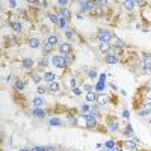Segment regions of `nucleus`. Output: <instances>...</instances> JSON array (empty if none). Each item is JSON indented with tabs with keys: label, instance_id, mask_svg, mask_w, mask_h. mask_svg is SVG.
<instances>
[{
	"label": "nucleus",
	"instance_id": "obj_1",
	"mask_svg": "<svg viewBox=\"0 0 151 151\" xmlns=\"http://www.w3.org/2000/svg\"><path fill=\"white\" fill-rule=\"evenodd\" d=\"M104 122H106V132H109L112 134H118V133L122 132L121 124H119V121H118L116 116H107Z\"/></svg>",
	"mask_w": 151,
	"mask_h": 151
},
{
	"label": "nucleus",
	"instance_id": "obj_2",
	"mask_svg": "<svg viewBox=\"0 0 151 151\" xmlns=\"http://www.w3.org/2000/svg\"><path fill=\"white\" fill-rule=\"evenodd\" d=\"M95 38L98 40V42H110L112 44V41L115 40V33H113L112 30H109V29H106V27H100L98 30H97V33H95Z\"/></svg>",
	"mask_w": 151,
	"mask_h": 151
},
{
	"label": "nucleus",
	"instance_id": "obj_3",
	"mask_svg": "<svg viewBox=\"0 0 151 151\" xmlns=\"http://www.w3.org/2000/svg\"><path fill=\"white\" fill-rule=\"evenodd\" d=\"M9 27H11V30L14 32L15 35H23L24 32H26L23 21H21L18 17H15V15L11 17V20H9Z\"/></svg>",
	"mask_w": 151,
	"mask_h": 151
},
{
	"label": "nucleus",
	"instance_id": "obj_4",
	"mask_svg": "<svg viewBox=\"0 0 151 151\" xmlns=\"http://www.w3.org/2000/svg\"><path fill=\"white\" fill-rule=\"evenodd\" d=\"M21 68H23L24 71H27L29 74L33 73L35 68H36V60H35L33 58H29V56L23 58V59H21Z\"/></svg>",
	"mask_w": 151,
	"mask_h": 151
},
{
	"label": "nucleus",
	"instance_id": "obj_5",
	"mask_svg": "<svg viewBox=\"0 0 151 151\" xmlns=\"http://www.w3.org/2000/svg\"><path fill=\"white\" fill-rule=\"evenodd\" d=\"M52 67L56 68V70H65L67 65H65V59H64V55H53L52 56Z\"/></svg>",
	"mask_w": 151,
	"mask_h": 151
},
{
	"label": "nucleus",
	"instance_id": "obj_6",
	"mask_svg": "<svg viewBox=\"0 0 151 151\" xmlns=\"http://www.w3.org/2000/svg\"><path fill=\"white\" fill-rule=\"evenodd\" d=\"M77 8H79L80 14H85V12H94L95 11L94 2H88V0H80V2H77Z\"/></svg>",
	"mask_w": 151,
	"mask_h": 151
},
{
	"label": "nucleus",
	"instance_id": "obj_7",
	"mask_svg": "<svg viewBox=\"0 0 151 151\" xmlns=\"http://www.w3.org/2000/svg\"><path fill=\"white\" fill-rule=\"evenodd\" d=\"M55 12L59 14L62 18L67 20V21H71V18H73V12H71L70 8H58V6H55Z\"/></svg>",
	"mask_w": 151,
	"mask_h": 151
},
{
	"label": "nucleus",
	"instance_id": "obj_8",
	"mask_svg": "<svg viewBox=\"0 0 151 151\" xmlns=\"http://www.w3.org/2000/svg\"><path fill=\"white\" fill-rule=\"evenodd\" d=\"M47 115H48V113H47V110L44 107H32V116L33 118L44 121L47 118Z\"/></svg>",
	"mask_w": 151,
	"mask_h": 151
},
{
	"label": "nucleus",
	"instance_id": "obj_9",
	"mask_svg": "<svg viewBox=\"0 0 151 151\" xmlns=\"http://www.w3.org/2000/svg\"><path fill=\"white\" fill-rule=\"evenodd\" d=\"M119 60H121V56L116 55L115 52H110V53H107L104 56V62H106L107 65H116Z\"/></svg>",
	"mask_w": 151,
	"mask_h": 151
},
{
	"label": "nucleus",
	"instance_id": "obj_10",
	"mask_svg": "<svg viewBox=\"0 0 151 151\" xmlns=\"http://www.w3.org/2000/svg\"><path fill=\"white\" fill-rule=\"evenodd\" d=\"M27 47L32 50H38L42 47V41L38 36H30V38H27Z\"/></svg>",
	"mask_w": 151,
	"mask_h": 151
},
{
	"label": "nucleus",
	"instance_id": "obj_11",
	"mask_svg": "<svg viewBox=\"0 0 151 151\" xmlns=\"http://www.w3.org/2000/svg\"><path fill=\"white\" fill-rule=\"evenodd\" d=\"M121 147H122L124 151H139V148H141L139 145L134 144V142H132L130 139H124L122 144H121Z\"/></svg>",
	"mask_w": 151,
	"mask_h": 151
},
{
	"label": "nucleus",
	"instance_id": "obj_12",
	"mask_svg": "<svg viewBox=\"0 0 151 151\" xmlns=\"http://www.w3.org/2000/svg\"><path fill=\"white\" fill-rule=\"evenodd\" d=\"M59 50V53L60 55H68V53H73V44L68 42V41H62L58 47Z\"/></svg>",
	"mask_w": 151,
	"mask_h": 151
},
{
	"label": "nucleus",
	"instance_id": "obj_13",
	"mask_svg": "<svg viewBox=\"0 0 151 151\" xmlns=\"http://www.w3.org/2000/svg\"><path fill=\"white\" fill-rule=\"evenodd\" d=\"M42 74H44V73H40V71L30 73V82H32L33 85H36V86H40L41 82H44V76H42Z\"/></svg>",
	"mask_w": 151,
	"mask_h": 151
},
{
	"label": "nucleus",
	"instance_id": "obj_14",
	"mask_svg": "<svg viewBox=\"0 0 151 151\" xmlns=\"http://www.w3.org/2000/svg\"><path fill=\"white\" fill-rule=\"evenodd\" d=\"M50 64H52V58L50 56H41V59L36 62V68L38 70H45Z\"/></svg>",
	"mask_w": 151,
	"mask_h": 151
},
{
	"label": "nucleus",
	"instance_id": "obj_15",
	"mask_svg": "<svg viewBox=\"0 0 151 151\" xmlns=\"http://www.w3.org/2000/svg\"><path fill=\"white\" fill-rule=\"evenodd\" d=\"M41 48H42V56H50V58L53 56L52 53H53L55 50H56V47H53L52 44H48L45 40L42 41V47H41Z\"/></svg>",
	"mask_w": 151,
	"mask_h": 151
},
{
	"label": "nucleus",
	"instance_id": "obj_16",
	"mask_svg": "<svg viewBox=\"0 0 151 151\" xmlns=\"http://www.w3.org/2000/svg\"><path fill=\"white\" fill-rule=\"evenodd\" d=\"M107 86H109L107 82H100V80H97V82L94 83V91H95L97 94H106Z\"/></svg>",
	"mask_w": 151,
	"mask_h": 151
},
{
	"label": "nucleus",
	"instance_id": "obj_17",
	"mask_svg": "<svg viewBox=\"0 0 151 151\" xmlns=\"http://www.w3.org/2000/svg\"><path fill=\"white\" fill-rule=\"evenodd\" d=\"M12 88H14L15 92H24L26 91V80L24 79H17L14 82V85H12Z\"/></svg>",
	"mask_w": 151,
	"mask_h": 151
},
{
	"label": "nucleus",
	"instance_id": "obj_18",
	"mask_svg": "<svg viewBox=\"0 0 151 151\" xmlns=\"http://www.w3.org/2000/svg\"><path fill=\"white\" fill-rule=\"evenodd\" d=\"M47 18H48L50 23H52L53 26H56V27H59V24H60V21H62V17H60L59 14H56V12H48Z\"/></svg>",
	"mask_w": 151,
	"mask_h": 151
},
{
	"label": "nucleus",
	"instance_id": "obj_19",
	"mask_svg": "<svg viewBox=\"0 0 151 151\" xmlns=\"http://www.w3.org/2000/svg\"><path fill=\"white\" fill-rule=\"evenodd\" d=\"M45 41H47L48 44H52L53 47H59V44L62 42L58 33H50V35H48V36L45 38Z\"/></svg>",
	"mask_w": 151,
	"mask_h": 151
},
{
	"label": "nucleus",
	"instance_id": "obj_20",
	"mask_svg": "<svg viewBox=\"0 0 151 151\" xmlns=\"http://www.w3.org/2000/svg\"><path fill=\"white\" fill-rule=\"evenodd\" d=\"M110 101L112 100L107 94H98V97H97V104L98 106H109Z\"/></svg>",
	"mask_w": 151,
	"mask_h": 151
},
{
	"label": "nucleus",
	"instance_id": "obj_21",
	"mask_svg": "<svg viewBox=\"0 0 151 151\" xmlns=\"http://www.w3.org/2000/svg\"><path fill=\"white\" fill-rule=\"evenodd\" d=\"M47 88H48V91L52 92V94H59L60 89H62V85H60V82L55 80V82H52V83H48Z\"/></svg>",
	"mask_w": 151,
	"mask_h": 151
},
{
	"label": "nucleus",
	"instance_id": "obj_22",
	"mask_svg": "<svg viewBox=\"0 0 151 151\" xmlns=\"http://www.w3.org/2000/svg\"><path fill=\"white\" fill-rule=\"evenodd\" d=\"M122 8L127 12H133L137 8V2L136 0H125V2H122Z\"/></svg>",
	"mask_w": 151,
	"mask_h": 151
},
{
	"label": "nucleus",
	"instance_id": "obj_23",
	"mask_svg": "<svg viewBox=\"0 0 151 151\" xmlns=\"http://www.w3.org/2000/svg\"><path fill=\"white\" fill-rule=\"evenodd\" d=\"M48 125L50 127H62V125H64V121H62L59 116H50L48 118Z\"/></svg>",
	"mask_w": 151,
	"mask_h": 151
},
{
	"label": "nucleus",
	"instance_id": "obj_24",
	"mask_svg": "<svg viewBox=\"0 0 151 151\" xmlns=\"http://www.w3.org/2000/svg\"><path fill=\"white\" fill-rule=\"evenodd\" d=\"M141 62L145 67H151V53L150 52H142L141 53Z\"/></svg>",
	"mask_w": 151,
	"mask_h": 151
},
{
	"label": "nucleus",
	"instance_id": "obj_25",
	"mask_svg": "<svg viewBox=\"0 0 151 151\" xmlns=\"http://www.w3.org/2000/svg\"><path fill=\"white\" fill-rule=\"evenodd\" d=\"M98 50L101 52V55H107V53H110L112 52V44L110 42H100V45H98Z\"/></svg>",
	"mask_w": 151,
	"mask_h": 151
},
{
	"label": "nucleus",
	"instance_id": "obj_26",
	"mask_svg": "<svg viewBox=\"0 0 151 151\" xmlns=\"http://www.w3.org/2000/svg\"><path fill=\"white\" fill-rule=\"evenodd\" d=\"M64 35H65V38H67V41L73 44V42H74V40H76V35H77V33H76V29L68 27V29L64 32Z\"/></svg>",
	"mask_w": 151,
	"mask_h": 151
},
{
	"label": "nucleus",
	"instance_id": "obj_27",
	"mask_svg": "<svg viewBox=\"0 0 151 151\" xmlns=\"http://www.w3.org/2000/svg\"><path fill=\"white\" fill-rule=\"evenodd\" d=\"M121 134L127 139L129 136H132V134H134V130H133V127H132V124L130 122H127L124 125V129H122V132H121Z\"/></svg>",
	"mask_w": 151,
	"mask_h": 151
},
{
	"label": "nucleus",
	"instance_id": "obj_28",
	"mask_svg": "<svg viewBox=\"0 0 151 151\" xmlns=\"http://www.w3.org/2000/svg\"><path fill=\"white\" fill-rule=\"evenodd\" d=\"M44 82L48 85V83H52V82H55V80H58V77H56V74L53 73V71H44Z\"/></svg>",
	"mask_w": 151,
	"mask_h": 151
},
{
	"label": "nucleus",
	"instance_id": "obj_29",
	"mask_svg": "<svg viewBox=\"0 0 151 151\" xmlns=\"http://www.w3.org/2000/svg\"><path fill=\"white\" fill-rule=\"evenodd\" d=\"M64 59H65V65H67V68L73 67V64L76 62V55H74V52H73V53H68V55H64Z\"/></svg>",
	"mask_w": 151,
	"mask_h": 151
},
{
	"label": "nucleus",
	"instance_id": "obj_30",
	"mask_svg": "<svg viewBox=\"0 0 151 151\" xmlns=\"http://www.w3.org/2000/svg\"><path fill=\"white\" fill-rule=\"evenodd\" d=\"M97 97H98V94H97L95 91H92V92H86V95H85L86 101H88V103H91V104H97Z\"/></svg>",
	"mask_w": 151,
	"mask_h": 151
},
{
	"label": "nucleus",
	"instance_id": "obj_31",
	"mask_svg": "<svg viewBox=\"0 0 151 151\" xmlns=\"http://www.w3.org/2000/svg\"><path fill=\"white\" fill-rule=\"evenodd\" d=\"M44 98L42 97H40V95H35L33 98H32V104H33V107H44Z\"/></svg>",
	"mask_w": 151,
	"mask_h": 151
},
{
	"label": "nucleus",
	"instance_id": "obj_32",
	"mask_svg": "<svg viewBox=\"0 0 151 151\" xmlns=\"http://www.w3.org/2000/svg\"><path fill=\"white\" fill-rule=\"evenodd\" d=\"M5 45H9V47H14V45H18V38L15 36H5Z\"/></svg>",
	"mask_w": 151,
	"mask_h": 151
},
{
	"label": "nucleus",
	"instance_id": "obj_33",
	"mask_svg": "<svg viewBox=\"0 0 151 151\" xmlns=\"http://www.w3.org/2000/svg\"><path fill=\"white\" fill-rule=\"evenodd\" d=\"M103 145H104V148H107V150H113V148L118 147V142H116V139H107Z\"/></svg>",
	"mask_w": 151,
	"mask_h": 151
},
{
	"label": "nucleus",
	"instance_id": "obj_34",
	"mask_svg": "<svg viewBox=\"0 0 151 151\" xmlns=\"http://www.w3.org/2000/svg\"><path fill=\"white\" fill-rule=\"evenodd\" d=\"M48 92H50V91H48L47 86H41V85H40V86L36 88V95H40V97H44V95H47Z\"/></svg>",
	"mask_w": 151,
	"mask_h": 151
},
{
	"label": "nucleus",
	"instance_id": "obj_35",
	"mask_svg": "<svg viewBox=\"0 0 151 151\" xmlns=\"http://www.w3.org/2000/svg\"><path fill=\"white\" fill-rule=\"evenodd\" d=\"M86 74H88V77H89L91 80H95V82H97V80H98V77H100V76H98V73H97L94 68H89Z\"/></svg>",
	"mask_w": 151,
	"mask_h": 151
},
{
	"label": "nucleus",
	"instance_id": "obj_36",
	"mask_svg": "<svg viewBox=\"0 0 151 151\" xmlns=\"http://www.w3.org/2000/svg\"><path fill=\"white\" fill-rule=\"evenodd\" d=\"M91 109H92V104L86 101V103H83V104L80 106V109H79V110H80L82 113H88V112H91Z\"/></svg>",
	"mask_w": 151,
	"mask_h": 151
},
{
	"label": "nucleus",
	"instance_id": "obj_37",
	"mask_svg": "<svg viewBox=\"0 0 151 151\" xmlns=\"http://www.w3.org/2000/svg\"><path fill=\"white\" fill-rule=\"evenodd\" d=\"M55 5L58 8H68L71 5V2H70V0H58V2H55Z\"/></svg>",
	"mask_w": 151,
	"mask_h": 151
},
{
	"label": "nucleus",
	"instance_id": "obj_38",
	"mask_svg": "<svg viewBox=\"0 0 151 151\" xmlns=\"http://www.w3.org/2000/svg\"><path fill=\"white\" fill-rule=\"evenodd\" d=\"M122 118L125 119V121H127V122H130V110L127 109V107H122Z\"/></svg>",
	"mask_w": 151,
	"mask_h": 151
},
{
	"label": "nucleus",
	"instance_id": "obj_39",
	"mask_svg": "<svg viewBox=\"0 0 151 151\" xmlns=\"http://www.w3.org/2000/svg\"><path fill=\"white\" fill-rule=\"evenodd\" d=\"M6 5H8V8H9V9H17V6H18V2H15V0H8V2H6Z\"/></svg>",
	"mask_w": 151,
	"mask_h": 151
},
{
	"label": "nucleus",
	"instance_id": "obj_40",
	"mask_svg": "<svg viewBox=\"0 0 151 151\" xmlns=\"http://www.w3.org/2000/svg\"><path fill=\"white\" fill-rule=\"evenodd\" d=\"M83 91H86V92H92L94 91V85H89V83H83Z\"/></svg>",
	"mask_w": 151,
	"mask_h": 151
},
{
	"label": "nucleus",
	"instance_id": "obj_41",
	"mask_svg": "<svg viewBox=\"0 0 151 151\" xmlns=\"http://www.w3.org/2000/svg\"><path fill=\"white\" fill-rule=\"evenodd\" d=\"M82 92H83V88H82V86H77V88H74V89H73V94H74L76 97H80Z\"/></svg>",
	"mask_w": 151,
	"mask_h": 151
},
{
	"label": "nucleus",
	"instance_id": "obj_42",
	"mask_svg": "<svg viewBox=\"0 0 151 151\" xmlns=\"http://www.w3.org/2000/svg\"><path fill=\"white\" fill-rule=\"evenodd\" d=\"M144 89H145V88H144ZM142 98H144V100H151V89H145Z\"/></svg>",
	"mask_w": 151,
	"mask_h": 151
},
{
	"label": "nucleus",
	"instance_id": "obj_43",
	"mask_svg": "<svg viewBox=\"0 0 151 151\" xmlns=\"http://www.w3.org/2000/svg\"><path fill=\"white\" fill-rule=\"evenodd\" d=\"M32 151H47V148L42 147V145H33L32 147Z\"/></svg>",
	"mask_w": 151,
	"mask_h": 151
},
{
	"label": "nucleus",
	"instance_id": "obj_44",
	"mask_svg": "<svg viewBox=\"0 0 151 151\" xmlns=\"http://www.w3.org/2000/svg\"><path fill=\"white\" fill-rule=\"evenodd\" d=\"M45 148H47V151H59V148L56 145H45Z\"/></svg>",
	"mask_w": 151,
	"mask_h": 151
},
{
	"label": "nucleus",
	"instance_id": "obj_45",
	"mask_svg": "<svg viewBox=\"0 0 151 151\" xmlns=\"http://www.w3.org/2000/svg\"><path fill=\"white\" fill-rule=\"evenodd\" d=\"M70 86H71V89H74V88H77V80H76L74 77L70 80Z\"/></svg>",
	"mask_w": 151,
	"mask_h": 151
},
{
	"label": "nucleus",
	"instance_id": "obj_46",
	"mask_svg": "<svg viewBox=\"0 0 151 151\" xmlns=\"http://www.w3.org/2000/svg\"><path fill=\"white\" fill-rule=\"evenodd\" d=\"M12 80H14V76H12V74H8L6 77H5V82L6 83H12Z\"/></svg>",
	"mask_w": 151,
	"mask_h": 151
},
{
	"label": "nucleus",
	"instance_id": "obj_47",
	"mask_svg": "<svg viewBox=\"0 0 151 151\" xmlns=\"http://www.w3.org/2000/svg\"><path fill=\"white\" fill-rule=\"evenodd\" d=\"M144 88H145V89H151V79L147 80V82L144 83Z\"/></svg>",
	"mask_w": 151,
	"mask_h": 151
},
{
	"label": "nucleus",
	"instance_id": "obj_48",
	"mask_svg": "<svg viewBox=\"0 0 151 151\" xmlns=\"http://www.w3.org/2000/svg\"><path fill=\"white\" fill-rule=\"evenodd\" d=\"M76 18H77L79 21H82V20H83V14H80V12H77V14H76Z\"/></svg>",
	"mask_w": 151,
	"mask_h": 151
},
{
	"label": "nucleus",
	"instance_id": "obj_49",
	"mask_svg": "<svg viewBox=\"0 0 151 151\" xmlns=\"http://www.w3.org/2000/svg\"><path fill=\"white\" fill-rule=\"evenodd\" d=\"M109 86H110V88H112V89H113V91H115V92L118 91V86H116L115 83H109Z\"/></svg>",
	"mask_w": 151,
	"mask_h": 151
},
{
	"label": "nucleus",
	"instance_id": "obj_50",
	"mask_svg": "<svg viewBox=\"0 0 151 151\" xmlns=\"http://www.w3.org/2000/svg\"><path fill=\"white\" fill-rule=\"evenodd\" d=\"M18 151H32V148H27V147H21Z\"/></svg>",
	"mask_w": 151,
	"mask_h": 151
},
{
	"label": "nucleus",
	"instance_id": "obj_51",
	"mask_svg": "<svg viewBox=\"0 0 151 151\" xmlns=\"http://www.w3.org/2000/svg\"><path fill=\"white\" fill-rule=\"evenodd\" d=\"M119 94H121V95H122V97H125V95H127V92H125V91H124V89H119Z\"/></svg>",
	"mask_w": 151,
	"mask_h": 151
},
{
	"label": "nucleus",
	"instance_id": "obj_52",
	"mask_svg": "<svg viewBox=\"0 0 151 151\" xmlns=\"http://www.w3.org/2000/svg\"><path fill=\"white\" fill-rule=\"evenodd\" d=\"M59 151H70V150H65V148H62V150H60V148H59Z\"/></svg>",
	"mask_w": 151,
	"mask_h": 151
},
{
	"label": "nucleus",
	"instance_id": "obj_53",
	"mask_svg": "<svg viewBox=\"0 0 151 151\" xmlns=\"http://www.w3.org/2000/svg\"><path fill=\"white\" fill-rule=\"evenodd\" d=\"M148 8L151 9V0H150V2H148Z\"/></svg>",
	"mask_w": 151,
	"mask_h": 151
},
{
	"label": "nucleus",
	"instance_id": "obj_54",
	"mask_svg": "<svg viewBox=\"0 0 151 151\" xmlns=\"http://www.w3.org/2000/svg\"><path fill=\"white\" fill-rule=\"evenodd\" d=\"M101 151H110V150H107V148H103V150H101Z\"/></svg>",
	"mask_w": 151,
	"mask_h": 151
}]
</instances>
